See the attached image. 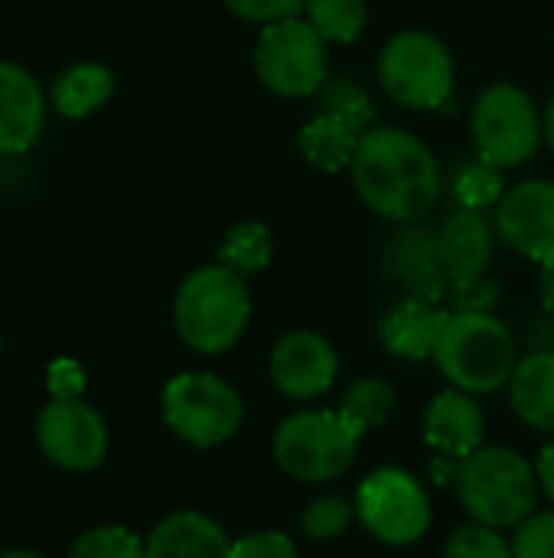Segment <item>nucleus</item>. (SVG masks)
I'll return each instance as SVG.
<instances>
[{"label":"nucleus","instance_id":"20e7f679","mask_svg":"<svg viewBox=\"0 0 554 558\" xmlns=\"http://www.w3.org/2000/svg\"><path fill=\"white\" fill-rule=\"evenodd\" d=\"M457 494L464 510L493 530L519 526L535 507V474L509 448H477L460 461Z\"/></svg>","mask_w":554,"mask_h":558},{"label":"nucleus","instance_id":"b1692460","mask_svg":"<svg viewBox=\"0 0 554 558\" xmlns=\"http://www.w3.org/2000/svg\"><path fill=\"white\" fill-rule=\"evenodd\" d=\"M274 255V239L271 229L264 222H238L225 232L222 245H219V262L232 271L245 275H258L271 265Z\"/></svg>","mask_w":554,"mask_h":558},{"label":"nucleus","instance_id":"2f4dec72","mask_svg":"<svg viewBox=\"0 0 554 558\" xmlns=\"http://www.w3.org/2000/svg\"><path fill=\"white\" fill-rule=\"evenodd\" d=\"M229 10L248 23H281L291 16H300L307 10V0H225Z\"/></svg>","mask_w":554,"mask_h":558},{"label":"nucleus","instance_id":"0eeeda50","mask_svg":"<svg viewBox=\"0 0 554 558\" xmlns=\"http://www.w3.org/2000/svg\"><path fill=\"white\" fill-rule=\"evenodd\" d=\"M359 435L340 412H297L274 432V458L284 474L304 484H323L349 471Z\"/></svg>","mask_w":554,"mask_h":558},{"label":"nucleus","instance_id":"f3484780","mask_svg":"<svg viewBox=\"0 0 554 558\" xmlns=\"http://www.w3.org/2000/svg\"><path fill=\"white\" fill-rule=\"evenodd\" d=\"M483 412L464 389L441 392L424 415V441L447 458H470L483 445Z\"/></svg>","mask_w":554,"mask_h":558},{"label":"nucleus","instance_id":"c9c22d12","mask_svg":"<svg viewBox=\"0 0 554 558\" xmlns=\"http://www.w3.org/2000/svg\"><path fill=\"white\" fill-rule=\"evenodd\" d=\"M539 484H542V490L549 494V500L554 504V441L542 451V461H539Z\"/></svg>","mask_w":554,"mask_h":558},{"label":"nucleus","instance_id":"473e14b6","mask_svg":"<svg viewBox=\"0 0 554 558\" xmlns=\"http://www.w3.org/2000/svg\"><path fill=\"white\" fill-rule=\"evenodd\" d=\"M232 558H297V546L284 533H251L232 543Z\"/></svg>","mask_w":554,"mask_h":558},{"label":"nucleus","instance_id":"f257e3e1","mask_svg":"<svg viewBox=\"0 0 554 558\" xmlns=\"http://www.w3.org/2000/svg\"><path fill=\"white\" fill-rule=\"evenodd\" d=\"M359 199L389 222H415L441 199V163L431 147L402 128H369L353 157Z\"/></svg>","mask_w":554,"mask_h":558},{"label":"nucleus","instance_id":"1a4fd4ad","mask_svg":"<svg viewBox=\"0 0 554 558\" xmlns=\"http://www.w3.org/2000/svg\"><path fill=\"white\" fill-rule=\"evenodd\" d=\"M160 409L173 435L193 448H216L229 441L245 415L238 392L212 373H183L170 379Z\"/></svg>","mask_w":554,"mask_h":558},{"label":"nucleus","instance_id":"72a5a7b5","mask_svg":"<svg viewBox=\"0 0 554 558\" xmlns=\"http://www.w3.org/2000/svg\"><path fill=\"white\" fill-rule=\"evenodd\" d=\"M46 389L52 399H78L85 392V369L75 360H52L46 369Z\"/></svg>","mask_w":554,"mask_h":558},{"label":"nucleus","instance_id":"bb28decb","mask_svg":"<svg viewBox=\"0 0 554 558\" xmlns=\"http://www.w3.org/2000/svg\"><path fill=\"white\" fill-rule=\"evenodd\" d=\"M69 558H147V546L124 526H98L75 539Z\"/></svg>","mask_w":554,"mask_h":558},{"label":"nucleus","instance_id":"6e6552de","mask_svg":"<svg viewBox=\"0 0 554 558\" xmlns=\"http://www.w3.org/2000/svg\"><path fill=\"white\" fill-rule=\"evenodd\" d=\"M255 72L281 98H310L327 85V39L300 16L268 23L255 43Z\"/></svg>","mask_w":554,"mask_h":558},{"label":"nucleus","instance_id":"a878e982","mask_svg":"<svg viewBox=\"0 0 554 558\" xmlns=\"http://www.w3.org/2000/svg\"><path fill=\"white\" fill-rule=\"evenodd\" d=\"M454 199L467 209H490L496 206L506 190H503V170L490 160H467L457 167L454 180H451Z\"/></svg>","mask_w":554,"mask_h":558},{"label":"nucleus","instance_id":"9d476101","mask_svg":"<svg viewBox=\"0 0 554 558\" xmlns=\"http://www.w3.org/2000/svg\"><path fill=\"white\" fill-rule=\"evenodd\" d=\"M356 513L389 546H411L431 526V504L421 484L395 468L369 474L356 490Z\"/></svg>","mask_w":554,"mask_h":558},{"label":"nucleus","instance_id":"f03ea898","mask_svg":"<svg viewBox=\"0 0 554 558\" xmlns=\"http://www.w3.org/2000/svg\"><path fill=\"white\" fill-rule=\"evenodd\" d=\"M251 317V294L238 271L222 262L189 271L173 301V324L180 340L206 356L225 353L238 343Z\"/></svg>","mask_w":554,"mask_h":558},{"label":"nucleus","instance_id":"f704fd0d","mask_svg":"<svg viewBox=\"0 0 554 558\" xmlns=\"http://www.w3.org/2000/svg\"><path fill=\"white\" fill-rule=\"evenodd\" d=\"M460 461H464V458H447V454L434 458V464H431V477H434V484H457Z\"/></svg>","mask_w":554,"mask_h":558},{"label":"nucleus","instance_id":"39448f33","mask_svg":"<svg viewBox=\"0 0 554 558\" xmlns=\"http://www.w3.org/2000/svg\"><path fill=\"white\" fill-rule=\"evenodd\" d=\"M470 131L477 154L500 170L522 167L535 157L545 137V118L539 114L532 95L513 82H496L483 88L473 105Z\"/></svg>","mask_w":554,"mask_h":558},{"label":"nucleus","instance_id":"aec40b11","mask_svg":"<svg viewBox=\"0 0 554 558\" xmlns=\"http://www.w3.org/2000/svg\"><path fill=\"white\" fill-rule=\"evenodd\" d=\"M509 402L532 428L554 432V350H539L519 360L509 379Z\"/></svg>","mask_w":554,"mask_h":558},{"label":"nucleus","instance_id":"e433bc0d","mask_svg":"<svg viewBox=\"0 0 554 558\" xmlns=\"http://www.w3.org/2000/svg\"><path fill=\"white\" fill-rule=\"evenodd\" d=\"M539 294H542V307L554 317V262L542 265V281H539Z\"/></svg>","mask_w":554,"mask_h":558},{"label":"nucleus","instance_id":"9b49d317","mask_svg":"<svg viewBox=\"0 0 554 558\" xmlns=\"http://www.w3.org/2000/svg\"><path fill=\"white\" fill-rule=\"evenodd\" d=\"M36 441L62 471H95L108 454V428L82 399H52L36 418Z\"/></svg>","mask_w":554,"mask_h":558},{"label":"nucleus","instance_id":"c756f323","mask_svg":"<svg viewBox=\"0 0 554 558\" xmlns=\"http://www.w3.org/2000/svg\"><path fill=\"white\" fill-rule=\"evenodd\" d=\"M349 520H353V507L346 500H340V497H323V500L310 504L304 510V517H300L304 533L310 539H320V543L336 539L349 526Z\"/></svg>","mask_w":554,"mask_h":558},{"label":"nucleus","instance_id":"4468645a","mask_svg":"<svg viewBox=\"0 0 554 558\" xmlns=\"http://www.w3.org/2000/svg\"><path fill=\"white\" fill-rule=\"evenodd\" d=\"M46 128L39 82L16 62H0V154H26Z\"/></svg>","mask_w":554,"mask_h":558},{"label":"nucleus","instance_id":"2eb2a0df","mask_svg":"<svg viewBox=\"0 0 554 558\" xmlns=\"http://www.w3.org/2000/svg\"><path fill=\"white\" fill-rule=\"evenodd\" d=\"M434 242L451 288L483 278L493 255V229L483 209H467V206L454 209L438 229Z\"/></svg>","mask_w":554,"mask_h":558},{"label":"nucleus","instance_id":"412c9836","mask_svg":"<svg viewBox=\"0 0 554 558\" xmlns=\"http://www.w3.org/2000/svg\"><path fill=\"white\" fill-rule=\"evenodd\" d=\"M359 131L353 124H346L336 114L320 111L317 118H310L300 134H297V147L304 154V160L310 167H317L320 173H340L346 167H353L356 147H359Z\"/></svg>","mask_w":554,"mask_h":558},{"label":"nucleus","instance_id":"f8f14e48","mask_svg":"<svg viewBox=\"0 0 554 558\" xmlns=\"http://www.w3.org/2000/svg\"><path fill=\"white\" fill-rule=\"evenodd\" d=\"M496 229L509 248L545 265L554 262V183L526 180L506 190L496 209Z\"/></svg>","mask_w":554,"mask_h":558},{"label":"nucleus","instance_id":"7c9ffc66","mask_svg":"<svg viewBox=\"0 0 554 558\" xmlns=\"http://www.w3.org/2000/svg\"><path fill=\"white\" fill-rule=\"evenodd\" d=\"M513 558H554V510L535 513L519 523V533L513 539Z\"/></svg>","mask_w":554,"mask_h":558},{"label":"nucleus","instance_id":"6ab92c4d","mask_svg":"<svg viewBox=\"0 0 554 558\" xmlns=\"http://www.w3.org/2000/svg\"><path fill=\"white\" fill-rule=\"evenodd\" d=\"M392 271L402 281V288L408 291V298L438 304L444 288H451L441 255H438V242L431 232H418V229L405 232L392 245Z\"/></svg>","mask_w":554,"mask_h":558},{"label":"nucleus","instance_id":"4c0bfd02","mask_svg":"<svg viewBox=\"0 0 554 558\" xmlns=\"http://www.w3.org/2000/svg\"><path fill=\"white\" fill-rule=\"evenodd\" d=\"M545 141H549V147H552L554 154V98L552 105H549V111H545Z\"/></svg>","mask_w":554,"mask_h":558},{"label":"nucleus","instance_id":"a211bd4d","mask_svg":"<svg viewBox=\"0 0 554 558\" xmlns=\"http://www.w3.org/2000/svg\"><path fill=\"white\" fill-rule=\"evenodd\" d=\"M147 558H232V543L209 517L180 510L150 533Z\"/></svg>","mask_w":554,"mask_h":558},{"label":"nucleus","instance_id":"58836bf2","mask_svg":"<svg viewBox=\"0 0 554 558\" xmlns=\"http://www.w3.org/2000/svg\"><path fill=\"white\" fill-rule=\"evenodd\" d=\"M0 558H46V556H36V553H26V549H13V553H3Z\"/></svg>","mask_w":554,"mask_h":558},{"label":"nucleus","instance_id":"393cba45","mask_svg":"<svg viewBox=\"0 0 554 558\" xmlns=\"http://www.w3.org/2000/svg\"><path fill=\"white\" fill-rule=\"evenodd\" d=\"M307 20L327 43H356L369 23L366 0H307Z\"/></svg>","mask_w":554,"mask_h":558},{"label":"nucleus","instance_id":"4be33fe9","mask_svg":"<svg viewBox=\"0 0 554 558\" xmlns=\"http://www.w3.org/2000/svg\"><path fill=\"white\" fill-rule=\"evenodd\" d=\"M111 95H114V72L101 62H78L56 78L49 101L62 118L78 121L95 114L101 105H108Z\"/></svg>","mask_w":554,"mask_h":558},{"label":"nucleus","instance_id":"7ed1b4c3","mask_svg":"<svg viewBox=\"0 0 554 558\" xmlns=\"http://www.w3.org/2000/svg\"><path fill=\"white\" fill-rule=\"evenodd\" d=\"M434 363L454 389L487 396L513 379L519 353L509 327L490 311H454L438 340Z\"/></svg>","mask_w":554,"mask_h":558},{"label":"nucleus","instance_id":"ddd939ff","mask_svg":"<svg viewBox=\"0 0 554 558\" xmlns=\"http://www.w3.org/2000/svg\"><path fill=\"white\" fill-rule=\"evenodd\" d=\"M336 369V350L313 330H294L281 337L271 353V379L294 402H310L330 392Z\"/></svg>","mask_w":554,"mask_h":558},{"label":"nucleus","instance_id":"423d86ee","mask_svg":"<svg viewBox=\"0 0 554 558\" xmlns=\"http://www.w3.org/2000/svg\"><path fill=\"white\" fill-rule=\"evenodd\" d=\"M379 82L385 95L405 108H441L454 95V59L438 36L402 29L379 56Z\"/></svg>","mask_w":554,"mask_h":558},{"label":"nucleus","instance_id":"dca6fc26","mask_svg":"<svg viewBox=\"0 0 554 558\" xmlns=\"http://www.w3.org/2000/svg\"><path fill=\"white\" fill-rule=\"evenodd\" d=\"M447 320H451V314L444 307H438L434 301L405 298L382 317L379 340L398 360H411V363L434 360V350H438V340H441Z\"/></svg>","mask_w":554,"mask_h":558},{"label":"nucleus","instance_id":"5701e85b","mask_svg":"<svg viewBox=\"0 0 554 558\" xmlns=\"http://www.w3.org/2000/svg\"><path fill=\"white\" fill-rule=\"evenodd\" d=\"M336 412L362 438L366 432H372V428H379V425H385L392 418V412H395V389L385 379H379V376H366V379H359V383H353L346 389L343 405Z\"/></svg>","mask_w":554,"mask_h":558},{"label":"nucleus","instance_id":"cd10ccee","mask_svg":"<svg viewBox=\"0 0 554 558\" xmlns=\"http://www.w3.org/2000/svg\"><path fill=\"white\" fill-rule=\"evenodd\" d=\"M447 558H513V546L500 536V530L473 523L460 526L451 543H447Z\"/></svg>","mask_w":554,"mask_h":558},{"label":"nucleus","instance_id":"c85d7f7f","mask_svg":"<svg viewBox=\"0 0 554 558\" xmlns=\"http://www.w3.org/2000/svg\"><path fill=\"white\" fill-rule=\"evenodd\" d=\"M323 111L343 118V121L353 124L359 134H366V128H369V121H372V108H369L366 92H362L359 85H353L349 78H340V82H333V85L323 92Z\"/></svg>","mask_w":554,"mask_h":558}]
</instances>
